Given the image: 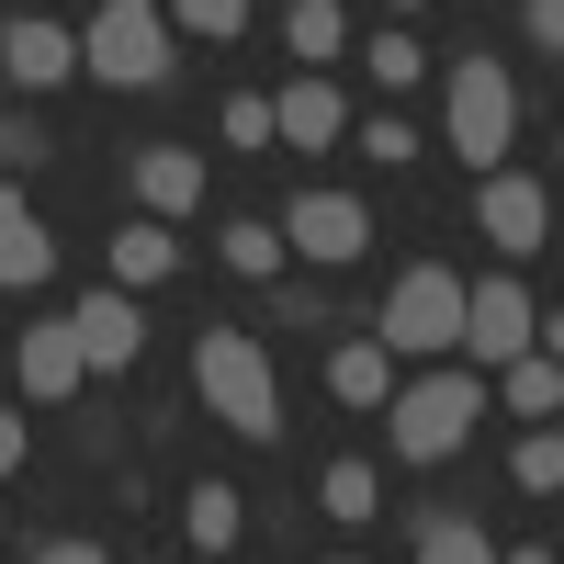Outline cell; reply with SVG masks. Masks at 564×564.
Segmentation results:
<instances>
[{"instance_id":"1","label":"cell","mask_w":564,"mask_h":564,"mask_svg":"<svg viewBox=\"0 0 564 564\" xmlns=\"http://www.w3.org/2000/svg\"><path fill=\"white\" fill-rule=\"evenodd\" d=\"M372 417H384L395 463H452L463 441H475V417H486V372H463V361H430V372H395V395L372 406Z\"/></svg>"},{"instance_id":"2","label":"cell","mask_w":564,"mask_h":564,"mask_svg":"<svg viewBox=\"0 0 564 564\" xmlns=\"http://www.w3.org/2000/svg\"><path fill=\"white\" fill-rule=\"evenodd\" d=\"M193 395L238 441H282V372H271V350L249 339V327H204L193 339Z\"/></svg>"},{"instance_id":"3","label":"cell","mask_w":564,"mask_h":564,"mask_svg":"<svg viewBox=\"0 0 564 564\" xmlns=\"http://www.w3.org/2000/svg\"><path fill=\"white\" fill-rule=\"evenodd\" d=\"M79 68L102 79V90H170L181 34H170V12H159V0H102V12L79 23Z\"/></svg>"},{"instance_id":"4","label":"cell","mask_w":564,"mask_h":564,"mask_svg":"<svg viewBox=\"0 0 564 564\" xmlns=\"http://www.w3.org/2000/svg\"><path fill=\"white\" fill-rule=\"evenodd\" d=\"M508 135H520V90H508L497 57H452L441 79V148L463 170H508Z\"/></svg>"},{"instance_id":"5","label":"cell","mask_w":564,"mask_h":564,"mask_svg":"<svg viewBox=\"0 0 564 564\" xmlns=\"http://www.w3.org/2000/svg\"><path fill=\"white\" fill-rule=\"evenodd\" d=\"M452 339H463V271H441V260L395 271L384 282V350L395 361H452Z\"/></svg>"},{"instance_id":"6","label":"cell","mask_w":564,"mask_h":564,"mask_svg":"<svg viewBox=\"0 0 564 564\" xmlns=\"http://www.w3.org/2000/svg\"><path fill=\"white\" fill-rule=\"evenodd\" d=\"M531 350V282L520 271H497V282H463V339H452V361H520Z\"/></svg>"},{"instance_id":"7","label":"cell","mask_w":564,"mask_h":564,"mask_svg":"<svg viewBox=\"0 0 564 564\" xmlns=\"http://www.w3.org/2000/svg\"><path fill=\"white\" fill-rule=\"evenodd\" d=\"M282 249L350 271V260L372 249V204H361V193H294V204H282Z\"/></svg>"},{"instance_id":"8","label":"cell","mask_w":564,"mask_h":564,"mask_svg":"<svg viewBox=\"0 0 564 564\" xmlns=\"http://www.w3.org/2000/svg\"><path fill=\"white\" fill-rule=\"evenodd\" d=\"M475 226L497 238V260L520 271V260H542V238H553V193L531 170H486V193H475Z\"/></svg>"},{"instance_id":"9","label":"cell","mask_w":564,"mask_h":564,"mask_svg":"<svg viewBox=\"0 0 564 564\" xmlns=\"http://www.w3.org/2000/svg\"><path fill=\"white\" fill-rule=\"evenodd\" d=\"M68 339H79L90 372H124L135 350H148V316H135L124 282H102V294H79V305H68Z\"/></svg>"},{"instance_id":"10","label":"cell","mask_w":564,"mask_h":564,"mask_svg":"<svg viewBox=\"0 0 564 564\" xmlns=\"http://www.w3.org/2000/svg\"><path fill=\"white\" fill-rule=\"evenodd\" d=\"M0 79H12V90H57V79H79V34L45 23V12H12V23H0Z\"/></svg>"},{"instance_id":"11","label":"cell","mask_w":564,"mask_h":564,"mask_svg":"<svg viewBox=\"0 0 564 564\" xmlns=\"http://www.w3.org/2000/svg\"><path fill=\"white\" fill-rule=\"evenodd\" d=\"M339 135H350V90H327L316 68L271 90V148H305L316 159V148H339Z\"/></svg>"},{"instance_id":"12","label":"cell","mask_w":564,"mask_h":564,"mask_svg":"<svg viewBox=\"0 0 564 564\" xmlns=\"http://www.w3.org/2000/svg\"><path fill=\"white\" fill-rule=\"evenodd\" d=\"M57 271V238H45V215L12 170H0V294H34V282Z\"/></svg>"},{"instance_id":"13","label":"cell","mask_w":564,"mask_h":564,"mask_svg":"<svg viewBox=\"0 0 564 564\" xmlns=\"http://www.w3.org/2000/svg\"><path fill=\"white\" fill-rule=\"evenodd\" d=\"M12 372H23V395H34V406H68V395L90 384V361H79V339H68V316H34V327H23V350H12Z\"/></svg>"},{"instance_id":"14","label":"cell","mask_w":564,"mask_h":564,"mask_svg":"<svg viewBox=\"0 0 564 564\" xmlns=\"http://www.w3.org/2000/svg\"><path fill=\"white\" fill-rule=\"evenodd\" d=\"M135 204H148L159 226H181V215L204 204V159L193 148H135Z\"/></svg>"},{"instance_id":"15","label":"cell","mask_w":564,"mask_h":564,"mask_svg":"<svg viewBox=\"0 0 564 564\" xmlns=\"http://www.w3.org/2000/svg\"><path fill=\"white\" fill-rule=\"evenodd\" d=\"M327 395L372 417V406L395 395V350H384V339H339V350H327Z\"/></svg>"},{"instance_id":"16","label":"cell","mask_w":564,"mask_h":564,"mask_svg":"<svg viewBox=\"0 0 564 564\" xmlns=\"http://www.w3.org/2000/svg\"><path fill=\"white\" fill-rule=\"evenodd\" d=\"M497 395L520 406V430H553V406H564V361H553V350H520V361H497Z\"/></svg>"},{"instance_id":"17","label":"cell","mask_w":564,"mask_h":564,"mask_svg":"<svg viewBox=\"0 0 564 564\" xmlns=\"http://www.w3.org/2000/svg\"><path fill=\"white\" fill-rule=\"evenodd\" d=\"M181 542H193V553H238V542H249L238 486H193V497H181Z\"/></svg>"},{"instance_id":"18","label":"cell","mask_w":564,"mask_h":564,"mask_svg":"<svg viewBox=\"0 0 564 564\" xmlns=\"http://www.w3.org/2000/svg\"><path fill=\"white\" fill-rule=\"evenodd\" d=\"M282 45H294L305 68H327L350 45V0H282Z\"/></svg>"},{"instance_id":"19","label":"cell","mask_w":564,"mask_h":564,"mask_svg":"<svg viewBox=\"0 0 564 564\" xmlns=\"http://www.w3.org/2000/svg\"><path fill=\"white\" fill-rule=\"evenodd\" d=\"M113 282H181V226H124L113 238Z\"/></svg>"},{"instance_id":"20","label":"cell","mask_w":564,"mask_h":564,"mask_svg":"<svg viewBox=\"0 0 564 564\" xmlns=\"http://www.w3.org/2000/svg\"><path fill=\"white\" fill-rule=\"evenodd\" d=\"M215 249H226V271H249V282H271L282 260H294V249H282V226H271V215H238V226H226Z\"/></svg>"},{"instance_id":"21","label":"cell","mask_w":564,"mask_h":564,"mask_svg":"<svg viewBox=\"0 0 564 564\" xmlns=\"http://www.w3.org/2000/svg\"><path fill=\"white\" fill-rule=\"evenodd\" d=\"M316 497H327V520H339V531H361L372 508H384V486H372V463H327V475H316Z\"/></svg>"},{"instance_id":"22","label":"cell","mask_w":564,"mask_h":564,"mask_svg":"<svg viewBox=\"0 0 564 564\" xmlns=\"http://www.w3.org/2000/svg\"><path fill=\"white\" fill-rule=\"evenodd\" d=\"M170 34H193V45H238L249 34V0H159Z\"/></svg>"},{"instance_id":"23","label":"cell","mask_w":564,"mask_h":564,"mask_svg":"<svg viewBox=\"0 0 564 564\" xmlns=\"http://www.w3.org/2000/svg\"><path fill=\"white\" fill-rule=\"evenodd\" d=\"M417 564H497V542H486L475 520H452V508H441V520H417Z\"/></svg>"},{"instance_id":"24","label":"cell","mask_w":564,"mask_h":564,"mask_svg":"<svg viewBox=\"0 0 564 564\" xmlns=\"http://www.w3.org/2000/svg\"><path fill=\"white\" fill-rule=\"evenodd\" d=\"M361 68H372V90H417V79H430V45H417V34H372Z\"/></svg>"},{"instance_id":"25","label":"cell","mask_w":564,"mask_h":564,"mask_svg":"<svg viewBox=\"0 0 564 564\" xmlns=\"http://www.w3.org/2000/svg\"><path fill=\"white\" fill-rule=\"evenodd\" d=\"M508 475H520V497H553V486H564V430H520Z\"/></svg>"},{"instance_id":"26","label":"cell","mask_w":564,"mask_h":564,"mask_svg":"<svg viewBox=\"0 0 564 564\" xmlns=\"http://www.w3.org/2000/svg\"><path fill=\"white\" fill-rule=\"evenodd\" d=\"M361 159H372V170H406V159H417V124H406V113H372V124H361Z\"/></svg>"},{"instance_id":"27","label":"cell","mask_w":564,"mask_h":564,"mask_svg":"<svg viewBox=\"0 0 564 564\" xmlns=\"http://www.w3.org/2000/svg\"><path fill=\"white\" fill-rule=\"evenodd\" d=\"M215 124H226V148H271V90H238Z\"/></svg>"},{"instance_id":"28","label":"cell","mask_w":564,"mask_h":564,"mask_svg":"<svg viewBox=\"0 0 564 564\" xmlns=\"http://www.w3.org/2000/svg\"><path fill=\"white\" fill-rule=\"evenodd\" d=\"M34 159H45V124L12 102V113H0V170H34Z\"/></svg>"},{"instance_id":"29","label":"cell","mask_w":564,"mask_h":564,"mask_svg":"<svg viewBox=\"0 0 564 564\" xmlns=\"http://www.w3.org/2000/svg\"><path fill=\"white\" fill-rule=\"evenodd\" d=\"M520 23H531V57H564V0H520Z\"/></svg>"},{"instance_id":"30","label":"cell","mask_w":564,"mask_h":564,"mask_svg":"<svg viewBox=\"0 0 564 564\" xmlns=\"http://www.w3.org/2000/svg\"><path fill=\"white\" fill-rule=\"evenodd\" d=\"M23 452H34V430H23V406H0V486L23 475Z\"/></svg>"},{"instance_id":"31","label":"cell","mask_w":564,"mask_h":564,"mask_svg":"<svg viewBox=\"0 0 564 564\" xmlns=\"http://www.w3.org/2000/svg\"><path fill=\"white\" fill-rule=\"evenodd\" d=\"M23 564H102V542H34Z\"/></svg>"},{"instance_id":"32","label":"cell","mask_w":564,"mask_h":564,"mask_svg":"<svg viewBox=\"0 0 564 564\" xmlns=\"http://www.w3.org/2000/svg\"><path fill=\"white\" fill-rule=\"evenodd\" d=\"M497 564H553V553H542V542H531V553H497Z\"/></svg>"},{"instance_id":"33","label":"cell","mask_w":564,"mask_h":564,"mask_svg":"<svg viewBox=\"0 0 564 564\" xmlns=\"http://www.w3.org/2000/svg\"><path fill=\"white\" fill-rule=\"evenodd\" d=\"M0 113H12V79H0Z\"/></svg>"},{"instance_id":"34","label":"cell","mask_w":564,"mask_h":564,"mask_svg":"<svg viewBox=\"0 0 564 564\" xmlns=\"http://www.w3.org/2000/svg\"><path fill=\"white\" fill-rule=\"evenodd\" d=\"M384 12H417V0H384Z\"/></svg>"},{"instance_id":"35","label":"cell","mask_w":564,"mask_h":564,"mask_svg":"<svg viewBox=\"0 0 564 564\" xmlns=\"http://www.w3.org/2000/svg\"><path fill=\"white\" fill-rule=\"evenodd\" d=\"M327 564H361V553H327Z\"/></svg>"}]
</instances>
